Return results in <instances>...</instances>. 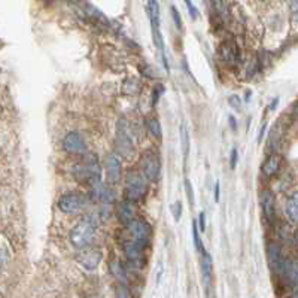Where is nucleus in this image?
<instances>
[{"mask_svg":"<svg viewBox=\"0 0 298 298\" xmlns=\"http://www.w3.org/2000/svg\"><path fill=\"white\" fill-rule=\"evenodd\" d=\"M212 298H216V297H215V296H213V297H212Z\"/></svg>","mask_w":298,"mask_h":298,"instance_id":"nucleus-44","label":"nucleus"},{"mask_svg":"<svg viewBox=\"0 0 298 298\" xmlns=\"http://www.w3.org/2000/svg\"><path fill=\"white\" fill-rule=\"evenodd\" d=\"M230 124H231V128L236 130V119H234V116H230Z\"/></svg>","mask_w":298,"mask_h":298,"instance_id":"nucleus-38","label":"nucleus"},{"mask_svg":"<svg viewBox=\"0 0 298 298\" xmlns=\"http://www.w3.org/2000/svg\"><path fill=\"white\" fill-rule=\"evenodd\" d=\"M110 273L118 279V281H121V282H125L127 281V272H125V269H124V266L119 263V261H112L110 263Z\"/></svg>","mask_w":298,"mask_h":298,"instance_id":"nucleus-22","label":"nucleus"},{"mask_svg":"<svg viewBox=\"0 0 298 298\" xmlns=\"http://www.w3.org/2000/svg\"><path fill=\"white\" fill-rule=\"evenodd\" d=\"M94 233H96V221L93 219V216H87L72 228L69 239L70 243L81 251L88 248V245L94 239Z\"/></svg>","mask_w":298,"mask_h":298,"instance_id":"nucleus-1","label":"nucleus"},{"mask_svg":"<svg viewBox=\"0 0 298 298\" xmlns=\"http://www.w3.org/2000/svg\"><path fill=\"white\" fill-rule=\"evenodd\" d=\"M134 215H136V209H134L133 203H130V201L125 200V201H121L118 204V207H116V216H118V219L124 225H128L130 222H133L136 219Z\"/></svg>","mask_w":298,"mask_h":298,"instance_id":"nucleus-15","label":"nucleus"},{"mask_svg":"<svg viewBox=\"0 0 298 298\" xmlns=\"http://www.w3.org/2000/svg\"><path fill=\"white\" fill-rule=\"evenodd\" d=\"M219 52H221V57L224 58V61H227V63H236V61L239 60L237 45H236L234 42H231V40L222 43Z\"/></svg>","mask_w":298,"mask_h":298,"instance_id":"nucleus-18","label":"nucleus"},{"mask_svg":"<svg viewBox=\"0 0 298 298\" xmlns=\"http://www.w3.org/2000/svg\"><path fill=\"white\" fill-rule=\"evenodd\" d=\"M279 169H281V157L279 155H270L263 164V175L267 176V178H272L279 172Z\"/></svg>","mask_w":298,"mask_h":298,"instance_id":"nucleus-19","label":"nucleus"},{"mask_svg":"<svg viewBox=\"0 0 298 298\" xmlns=\"http://www.w3.org/2000/svg\"><path fill=\"white\" fill-rule=\"evenodd\" d=\"M291 15H293V22L298 25V1L291 3Z\"/></svg>","mask_w":298,"mask_h":298,"instance_id":"nucleus-32","label":"nucleus"},{"mask_svg":"<svg viewBox=\"0 0 298 298\" xmlns=\"http://www.w3.org/2000/svg\"><path fill=\"white\" fill-rule=\"evenodd\" d=\"M181 213H182V203L178 200V201L173 204V218H175V221H176V222H179V219H181Z\"/></svg>","mask_w":298,"mask_h":298,"instance_id":"nucleus-30","label":"nucleus"},{"mask_svg":"<svg viewBox=\"0 0 298 298\" xmlns=\"http://www.w3.org/2000/svg\"><path fill=\"white\" fill-rule=\"evenodd\" d=\"M251 99V91H246V100Z\"/></svg>","mask_w":298,"mask_h":298,"instance_id":"nucleus-42","label":"nucleus"},{"mask_svg":"<svg viewBox=\"0 0 298 298\" xmlns=\"http://www.w3.org/2000/svg\"><path fill=\"white\" fill-rule=\"evenodd\" d=\"M163 93H164V87H163V85H157V87L152 90V100H151V101H152V106L158 103V100L163 96Z\"/></svg>","mask_w":298,"mask_h":298,"instance_id":"nucleus-26","label":"nucleus"},{"mask_svg":"<svg viewBox=\"0 0 298 298\" xmlns=\"http://www.w3.org/2000/svg\"><path fill=\"white\" fill-rule=\"evenodd\" d=\"M267 255H269V261H270V266L273 267V270L284 272V267H285L287 261H285L284 254H282V246L279 243H270Z\"/></svg>","mask_w":298,"mask_h":298,"instance_id":"nucleus-13","label":"nucleus"},{"mask_svg":"<svg viewBox=\"0 0 298 298\" xmlns=\"http://www.w3.org/2000/svg\"><path fill=\"white\" fill-rule=\"evenodd\" d=\"M146 178L139 172H130L125 179V199L130 203L140 201L146 194Z\"/></svg>","mask_w":298,"mask_h":298,"instance_id":"nucleus-4","label":"nucleus"},{"mask_svg":"<svg viewBox=\"0 0 298 298\" xmlns=\"http://www.w3.org/2000/svg\"><path fill=\"white\" fill-rule=\"evenodd\" d=\"M140 164H142L143 176L148 181H157L160 178L161 161H160V157L155 151H146L142 157Z\"/></svg>","mask_w":298,"mask_h":298,"instance_id":"nucleus-7","label":"nucleus"},{"mask_svg":"<svg viewBox=\"0 0 298 298\" xmlns=\"http://www.w3.org/2000/svg\"><path fill=\"white\" fill-rule=\"evenodd\" d=\"M185 4L188 6V12H190L191 18H193V19H196V18H197V9L194 7V3H193V1H190V0H187V1H185Z\"/></svg>","mask_w":298,"mask_h":298,"instance_id":"nucleus-33","label":"nucleus"},{"mask_svg":"<svg viewBox=\"0 0 298 298\" xmlns=\"http://www.w3.org/2000/svg\"><path fill=\"white\" fill-rule=\"evenodd\" d=\"M181 139H182V152H184V157L187 158L190 152V133L185 124H182L181 127Z\"/></svg>","mask_w":298,"mask_h":298,"instance_id":"nucleus-24","label":"nucleus"},{"mask_svg":"<svg viewBox=\"0 0 298 298\" xmlns=\"http://www.w3.org/2000/svg\"><path fill=\"white\" fill-rule=\"evenodd\" d=\"M212 272H213L212 257L206 251H203V257H201V279H203V285H204L206 291H209V287H210Z\"/></svg>","mask_w":298,"mask_h":298,"instance_id":"nucleus-16","label":"nucleus"},{"mask_svg":"<svg viewBox=\"0 0 298 298\" xmlns=\"http://www.w3.org/2000/svg\"><path fill=\"white\" fill-rule=\"evenodd\" d=\"M73 176L79 182H90L91 185L100 182V164L94 154H87L81 163L73 169Z\"/></svg>","mask_w":298,"mask_h":298,"instance_id":"nucleus-2","label":"nucleus"},{"mask_svg":"<svg viewBox=\"0 0 298 298\" xmlns=\"http://www.w3.org/2000/svg\"><path fill=\"white\" fill-rule=\"evenodd\" d=\"M228 104L233 107V109H237V110H240V107H242V100L239 96H230V99H228Z\"/></svg>","mask_w":298,"mask_h":298,"instance_id":"nucleus-31","label":"nucleus"},{"mask_svg":"<svg viewBox=\"0 0 298 298\" xmlns=\"http://www.w3.org/2000/svg\"><path fill=\"white\" fill-rule=\"evenodd\" d=\"M172 16L175 19V24L179 30H182V18H181V13L178 12V9L175 6H172Z\"/></svg>","mask_w":298,"mask_h":298,"instance_id":"nucleus-29","label":"nucleus"},{"mask_svg":"<svg viewBox=\"0 0 298 298\" xmlns=\"http://www.w3.org/2000/svg\"><path fill=\"white\" fill-rule=\"evenodd\" d=\"M63 148L69 154H85V151H87V145H85L82 136L76 131L66 134V137L63 139Z\"/></svg>","mask_w":298,"mask_h":298,"instance_id":"nucleus-11","label":"nucleus"},{"mask_svg":"<svg viewBox=\"0 0 298 298\" xmlns=\"http://www.w3.org/2000/svg\"><path fill=\"white\" fill-rule=\"evenodd\" d=\"M293 298H298V287L294 288V293H293Z\"/></svg>","mask_w":298,"mask_h":298,"instance_id":"nucleus-40","label":"nucleus"},{"mask_svg":"<svg viewBox=\"0 0 298 298\" xmlns=\"http://www.w3.org/2000/svg\"><path fill=\"white\" fill-rule=\"evenodd\" d=\"M122 248H124V254L127 257V260L133 266L142 267V264L145 261V255H143L145 248H142L140 245H137L131 240H125V239H122Z\"/></svg>","mask_w":298,"mask_h":298,"instance_id":"nucleus-10","label":"nucleus"},{"mask_svg":"<svg viewBox=\"0 0 298 298\" xmlns=\"http://www.w3.org/2000/svg\"><path fill=\"white\" fill-rule=\"evenodd\" d=\"M193 239H194V245L197 249H201V252L204 251L203 249V243H200V236H199V224L194 222V227H193Z\"/></svg>","mask_w":298,"mask_h":298,"instance_id":"nucleus-27","label":"nucleus"},{"mask_svg":"<svg viewBox=\"0 0 298 298\" xmlns=\"http://www.w3.org/2000/svg\"><path fill=\"white\" fill-rule=\"evenodd\" d=\"M122 173V166H121V158L116 154H109L106 157V176L107 182L116 184L121 179Z\"/></svg>","mask_w":298,"mask_h":298,"instance_id":"nucleus-12","label":"nucleus"},{"mask_svg":"<svg viewBox=\"0 0 298 298\" xmlns=\"http://www.w3.org/2000/svg\"><path fill=\"white\" fill-rule=\"evenodd\" d=\"M296 240L298 242V227H297V231H296Z\"/></svg>","mask_w":298,"mask_h":298,"instance_id":"nucleus-43","label":"nucleus"},{"mask_svg":"<svg viewBox=\"0 0 298 298\" xmlns=\"http://www.w3.org/2000/svg\"><path fill=\"white\" fill-rule=\"evenodd\" d=\"M278 103H279V99L276 97V99H275V101H273V103L270 104V110H275V109H276V104H278Z\"/></svg>","mask_w":298,"mask_h":298,"instance_id":"nucleus-39","label":"nucleus"},{"mask_svg":"<svg viewBox=\"0 0 298 298\" xmlns=\"http://www.w3.org/2000/svg\"><path fill=\"white\" fill-rule=\"evenodd\" d=\"M149 7V16H151V27H152V39L155 46L160 49L161 57H163V63L166 66V70L169 72V61L164 52V40H163V34L160 30V9H158V3L157 1H149L148 3Z\"/></svg>","mask_w":298,"mask_h":298,"instance_id":"nucleus-6","label":"nucleus"},{"mask_svg":"<svg viewBox=\"0 0 298 298\" xmlns=\"http://www.w3.org/2000/svg\"><path fill=\"white\" fill-rule=\"evenodd\" d=\"M261 207L266 219L269 222H273L275 219V212H276V201H275V194L270 190H264L261 194Z\"/></svg>","mask_w":298,"mask_h":298,"instance_id":"nucleus-14","label":"nucleus"},{"mask_svg":"<svg viewBox=\"0 0 298 298\" xmlns=\"http://www.w3.org/2000/svg\"><path fill=\"white\" fill-rule=\"evenodd\" d=\"M266 127H267V125H264V127L261 128V131H260V134H258V142H261V140H263V136H264V130H266Z\"/></svg>","mask_w":298,"mask_h":298,"instance_id":"nucleus-37","label":"nucleus"},{"mask_svg":"<svg viewBox=\"0 0 298 298\" xmlns=\"http://www.w3.org/2000/svg\"><path fill=\"white\" fill-rule=\"evenodd\" d=\"M87 206V197L78 193H69L61 196L58 200V207L63 213L73 215L81 212Z\"/></svg>","mask_w":298,"mask_h":298,"instance_id":"nucleus-8","label":"nucleus"},{"mask_svg":"<svg viewBox=\"0 0 298 298\" xmlns=\"http://www.w3.org/2000/svg\"><path fill=\"white\" fill-rule=\"evenodd\" d=\"M199 227H200V230H201V233L206 230V213H204V212H200Z\"/></svg>","mask_w":298,"mask_h":298,"instance_id":"nucleus-35","label":"nucleus"},{"mask_svg":"<svg viewBox=\"0 0 298 298\" xmlns=\"http://www.w3.org/2000/svg\"><path fill=\"white\" fill-rule=\"evenodd\" d=\"M115 146L118 155L124 158H130L134 152V146L131 137L128 134V122L125 118H119L116 122V133H115Z\"/></svg>","mask_w":298,"mask_h":298,"instance_id":"nucleus-5","label":"nucleus"},{"mask_svg":"<svg viewBox=\"0 0 298 298\" xmlns=\"http://www.w3.org/2000/svg\"><path fill=\"white\" fill-rule=\"evenodd\" d=\"M185 190H187V196H188V200L191 204H194L196 201V197H194V190H193V184L190 179H185Z\"/></svg>","mask_w":298,"mask_h":298,"instance_id":"nucleus-28","label":"nucleus"},{"mask_svg":"<svg viewBox=\"0 0 298 298\" xmlns=\"http://www.w3.org/2000/svg\"><path fill=\"white\" fill-rule=\"evenodd\" d=\"M294 115H296V118H298V103L296 104V107H294Z\"/></svg>","mask_w":298,"mask_h":298,"instance_id":"nucleus-41","label":"nucleus"},{"mask_svg":"<svg viewBox=\"0 0 298 298\" xmlns=\"http://www.w3.org/2000/svg\"><path fill=\"white\" fill-rule=\"evenodd\" d=\"M151 225L142 219V218H136L133 222H130L125 228V234L124 239L125 240H131L137 245H140L142 248L146 249V246L149 245L151 240Z\"/></svg>","mask_w":298,"mask_h":298,"instance_id":"nucleus-3","label":"nucleus"},{"mask_svg":"<svg viewBox=\"0 0 298 298\" xmlns=\"http://www.w3.org/2000/svg\"><path fill=\"white\" fill-rule=\"evenodd\" d=\"M287 215L293 222H298V191L293 193L287 200Z\"/></svg>","mask_w":298,"mask_h":298,"instance_id":"nucleus-20","label":"nucleus"},{"mask_svg":"<svg viewBox=\"0 0 298 298\" xmlns=\"http://www.w3.org/2000/svg\"><path fill=\"white\" fill-rule=\"evenodd\" d=\"M139 90H140V84L136 79H133V78L125 79V82L122 85V93L124 94H136Z\"/></svg>","mask_w":298,"mask_h":298,"instance_id":"nucleus-23","label":"nucleus"},{"mask_svg":"<svg viewBox=\"0 0 298 298\" xmlns=\"http://www.w3.org/2000/svg\"><path fill=\"white\" fill-rule=\"evenodd\" d=\"M115 298H131L130 291H128V288L125 287V284H121V285H118V287H116Z\"/></svg>","mask_w":298,"mask_h":298,"instance_id":"nucleus-25","label":"nucleus"},{"mask_svg":"<svg viewBox=\"0 0 298 298\" xmlns=\"http://www.w3.org/2000/svg\"><path fill=\"white\" fill-rule=\"evenodd\" d=\"M78 263L87 269V270H96L99 267L100 261H101V252L96 248H85L81 249L78 257H76Z\"/></svg>","mask_w":298,"mask_h":298,"instance_id":"nucleus-9","label":"nucleus"},{"mask_svg":"<svg viewBox=\"0 0 298 298\" xmlns=\"http://www.w3.org/2000/svg\"><path fill=\"white\" fill-rule=\"evenodd\" d=\"M219 190H221V184L216 182L215 184V201H219Z\"/></svg>","mask_w":298,"mask_h":298,"instance_id":"nucleus-36","label":"nucleus"},{"mask_svg":"<svg viewBox=\"0 0 298 298\" xmlns=\"http://www.w3.org/2000/svg\"><path fill=\"white\" fill-rule=\"evenodd\" d=\"M284 276L290 287H298V260H288L284 267Z\"/></svg>","mask_w":298,"mask_h":298,"instance_id":"nucleus-17","label":"nucleus"},{"mask_svg":"<svg viewBox=\"0 0 298 298\" xmlns=\"http://www.w3.org/2000/svg\"><path fill=\"white\" fill-rule=\"evenodd\" d=\"M237 160H239V152H237V149H236V148H233V151H231V158H230L231 169H234V167H236V164H237Z\"/></svg>","mask_w":298,"mask_h":298,"instance_id":"nucleus-34","label":"nucleus"},{"mask_svg":"<svg viewBox=\"0 0 298 298\" xmlns=\"http://www.w3.org/2000/svg\"><path fill=\"white\" fill-rule=\"evenodd\" d=\"M146 125H148V130H149L151 136H152L154 139H157V140H161V137H163V130H161L160 121H158L157 118H149L148 122H146Z\"/></svg>","mask_w":298,"mask_h":298,"instance_id":"nucleus-21","label":"nucleus"}]
</instances>
